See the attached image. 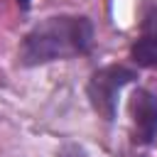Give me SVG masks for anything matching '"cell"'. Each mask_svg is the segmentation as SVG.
I'll return each mask as SVG.
<instances>
[{"label": "cell", "instance_id": "obj_4", "mask_svg": "<svg viewBox=\"0 0 157 157\" xmlns=\"http://www.w3.org/2000/svg\"><path fill=\"white\" fill-rule=\"evenodd\" d=\"M130 61L137 69H157V2L147 0L140 15V32L130 44Z\"/></svg>", "mask_w": 157, "mask_h": 157}, {"label": "cell", "instance_id": "obj_1", "mask_svg": "<svg viewBox=\"0 0 157 157\" xmlns=\"http://www.w3.org/2000/svg\"><path fill=\"white\" fill-rule=\"evenodd\" d=\"M96 44V27L88 15H52L29 27L17 47V64L34 69L54 61L88 56Z\"/></svg>", "mask_w": 157, "mask_h": 157}, {"label": "cell", "instance_id": "obj_3", "mask_svg": "<svg viewBox=\"0 0 157 157\" xmlns=\"http://www.w3.org/2000/svg\"><path fill=\"white\" fill-rule=\"evenodd\" d=\"M130 120H132V145L150 147L157 140V93L140 86L130 96Z\"/></svg>", "mask_w": 157, "mask_h": 157}, {"label": "cell", "instance_id": "obj_5", "mask_svg": "<svg viewBox=\"0 0 157 157\" xmlns=\"http://www.w3.org/2000/svg\"><path fill=\"white\" fill-rule=\"evenodd\" d=\"M56 157H91V155L86 152V147H81V145H76V142H66V145L59 147Z\"/></svg>", "mask_w": 157, "mask_h": 157}, {"label": "cell", "instance_id": "obj_2", "mask_svg": "<svg viewBox=\"0 0 157 157\" xmlns=\"http://www.w3.org/2000/svg\"><path fill=\"white\" fill-rule=\"evenodd\" d=\"M140 78L137 66H125V64H105L98 66L88 81H86V98L98 118L105 123H113L118 118V101L125 86L135 83Z\"/></svg>", "mask_w": 157, "mask_h": 157}, {"label": "cell", "instance_id": "obj_6", "mask_svg": "<svg viewBox=\"0 0 157 157\" xmlns=\"http://www.w3.org/2000/svg\"><path fill=\"white\" fill-rule=\"evenodd\" d=\"M15 2H17V7H20L22 12H27V10L32 7V0H15Z\"/></svg>", "mask_w": 157, "mask_h": 157}]
</instances>
